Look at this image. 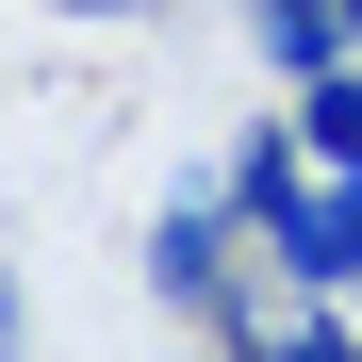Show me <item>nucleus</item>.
<instances>
[{"instance_id": "1", "label": "nucleus", "mask_w": 362, "mask_h": 362, "mask_svg": "<svg viewBox=\"0 0 362 362\" xmlns=\"http://www.w3.org/2000/svg\"><path fill=\"white\" fill-rule=\"evenodd\" d=\"M230 17H247V49H264L280 83H313V66H346V49H362L346 0H230Z\"/></svg>"}, {"instance_id": "2", "label": "nucleus", "mask_w": 362, "mask_h": 362, "mask_svg": "<svg viewBox=\"0 0 362 362\" xmlns=\"http://www.w3.org/2000/svg\"><path fill=\"white\" fill-rule=\"evenodd\" d=\"M280 115H296V148H313V165L362 181V49H346V66H313V83H280Z\"/></svg>"}, {"instance_id": "3", "label": "nucleus", "mask_w": 362, "mask_h": 362, "mask_svg": "<svg viewBox=\"0 0 362 362\" xmlns=\"http://www.w3.org/2000/svg\"><path fill=\"white\" fill-rule=\"evenodd\" d=\"M49 17H165V0H49Z\"/></svg>"}, {"instance_id": "4", "label": "nucleus", "mask_w": 362, "mask_h": 362, "mask_svg": "<svg viewBox=\"0 0 362 362\" xmlns=\"http://www.w3.org/2000/svg\"><path fill=\"white\" fill-rule=\"evenodd\" d=\"M17 329H33V296H17V264H0V346H17Z\"/></svg>"}, {"instance_id": "5", "label": "nucleus", "mask_w": 362, "mask_h": 362, "mask_svg": "<svg viewBox=\"0 0 362 362\" xmlns=\"http://www.w3.org/2000/svg\"><path fill=\"white\" fill-rule=\"evenodd\" d=\"M346 33H362V0H346Z\"/></svg>"}]
</instances>
